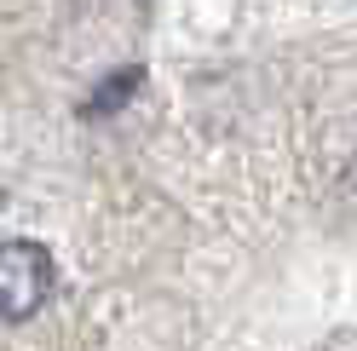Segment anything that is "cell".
<instances>
[{
	"label": "cell",
	"mask_w": 357,
	"mask_h": 351,
	"mask_svg": "<svg viewBox=\"0 0 357 351\" xmlns=\"http://www.w3.org/2000/svg\"><path fill=\"white\" fill-rule=\"evenodd\" d=\"M52 282H58V265L40 242H29V236H6L0 242V317L6 322L35 317L52 299Z\"/></svg>",
	"instance_id": "1"
},
{
	"label": "cell",
	"mask_w": 357,
	"mask_h": 351,
	"mask_svg": "<svg viewBox=\"0 0 357 351\" xmlns=\"http://www.w3.org/2000/svg\"><path fill=\"white\" fill-rule=\"evenodd\" d=\"M139 81H144V70H139V63H132V70H121V75H109V81L98 86V93L81 104V116H98V109H116V104H127L132 93H139Z\"/></svg>",
	"instance_id": "2"
},
{
	"label": "cell",
	"mask_w": 357,
	"mask_h": 351,
	"mask_svg": "<svg viewBox=\"0 0 357 351\" xmlns=\"http://www.w3.org/2000/svg\"><path fill=\"white\" fill-rule=\"evenodd\" d=\"M340 196H346V208L357 213V162H351V167L340 173Z\"/></svg>",
	"instance_id": "3"
}]
</instances>
